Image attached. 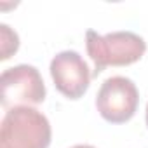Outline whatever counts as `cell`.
<instances>
[{"mask_svg": "<svg viewBox=\"0 0 148 148\" xmlns=\"http://www.w3.org/2000/svg\"><path fill=\"white\" fill-rule=\"evenodd\" d=\"M51 77L56 89L70 98L79 99L89 89L92 73L77 51H61L51 61Z\"/></svg>", "mask_w": 148, "mask_h": 148, "instance_id": "5", "label": "cell"}, {"mask_svg": "<svg viewBox=\"0 0 148 148\" xmlns=\"http://www.w3.org/2000/svg\"><path fill=\"white\" fill-rule=\"evenodd\" d=\"M0 40H2V56H0V59L5 61L11 58V54H14L19 47V37L16 32L11 30L9 25L2 23L0 25Z\"/></svg>", "mask_w": 148, "mask_h": 148, "instance_id": "6", "label": "cell"}, {"mask_svg": "<svg viewBox=\"0 0 148 148\" xmlns=\"http://www.w3.org/2000/svg\"><path fill=\"white\" fill-rule=\"evenodd\" d=\"M71 148H94L91 145H75V146H71Z\"/></svg>", "mask_w": 148, "mask_h": 148, "instance_id": "7", "label": "cell"}, {"mask_svg": "<svg viewBox=\"0 0 148 148\" xmlns=\"http://www.w3.org/2000/svg\"><path fill=\"white\" fill-rule=\"evenodd\" d=\"M51 138L47 117L32 106L7 110L0 124V148H47Z\"/></svg>", "mask_w": 148, "mask_h": 148, "instance_id": "2", "label": "cell"}, {"mask_svg": "<svg viewBox=\"0 0 148 148\" xmlns=\"http://www.w3.org/2000/svg\"><path fill=\"white\" fill-rule=\"evenodd\" d=\"M146 125H148V105H146Z\"/></svg>", "mask_w": 148, "mask_h": 148, "instance_id": "8", "label": "cell"}, {"mask_svg": "<svg viewBox=\"0 0 148 148\" xmlns=\"http://www.w3.org/2000/svg\"><path fill=\"white\" fill-rule=\"evenodd\" d=\"M86 47L94 63L92 77H98L106 66H125L139 61L146 51V42L138 33L127 30L112 32L106 35L87 30Z\"/></svg>", "mask_w": 148, "mask_h": 148, "instance_id": "1", "label": "cell"}, {"mask_svg": "<svg viewBox=\"0 0 148 148\" xmlns=\"http://www.w3.org/2000/svg\"><path fill=\"white\" fill-rule=\"evenodd\" d=\"M138 103L139 94L136 84L122 75L106 79L96 94V108L99 115L112 124L131 120L138 110Z\"/></svg>", "mask_w": 148, "mask_h": 148, "instance_id": "4", "label": "cell"}, {"mask_svg": "<svg viewBox=\"0 0 148 148\" xmlns=\"http://www.w3.org/2000/svg\"><path fill=\"white\" fill-rule=\"evenodd\" d=\"M45 99V84L33 64H16L2 71L0 103L5 110L38 105Z\"/></svg>", "mask_w": 148, "mask_h": 148, "instance_id": "3", "label": "cell"}]
</instances>
